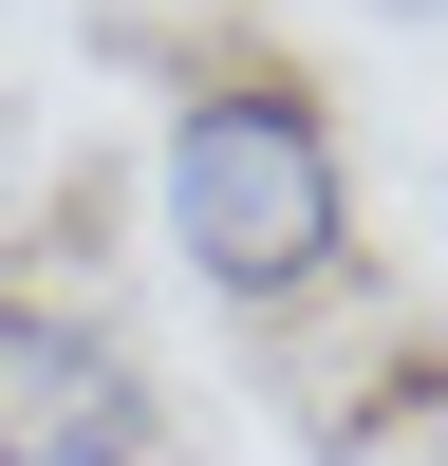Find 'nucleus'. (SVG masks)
<instances>
[{"instance_id": "f257e3e1", "label": "nucleus", "mask_w": 448, "mask_h": 466, "mask_svg": "<svg viewBox=\"0 0 448 466\" xmlns=\"http://www.w3.org/2000/svg\"><path fill=\"white\" fill-rule=\"evenodd\" d=\"M149 224H168V261L224 318H299V299L355 280V149L280 56H224L149 131Z\"/></svg>"}, {"instance_id": "f03ea898", "label": "nucleus", "mask_w": 448, "mask_h": 466, "mask_svg": "<svg viewBox=\"0 0 448 466\" xmlns=\"http://www.w3.org/2000/svg\"><path fill=\"white\" fill-rule=\"evenodd\" d=\"M149 448H168V410H149L131 336L94 299L0 280V466H149Z\"/></svg>"}, {"instance_id": "7ed1b4c3", "label": "nucleus", "mask_w": 448, "mask_h": 466, "mask_svg": "<svg viewBox=\"0 0 448 466\" xmlns=\"http://www.w3.org/2000/svg\"><path fill=\"white\" fill-rule=\"evenodd\" d=\"M392 19H448V0H392Z\"/></svg>"}]
</instances>
